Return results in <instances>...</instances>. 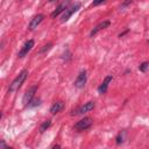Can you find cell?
<instances>
[{"mask_svg":"<svg viewBox=\"0 0 149 149\" xmlns=\"http://www.w3.org/2000/svg\"><path fill=\"white\" fill-rule=\"evenodd\" d=\"M27 77H28V70L23 69V70L16 76V78L10 83V85H9V87H8V92H15V91H17V90L22 86V84H23V81L27 79Z\"/></svg>","mask_w":149,"mask_h":149,"instance_id":"cell-1","label":"cell"},{"mask_svg":"<svg viewBox=\"0 0 149 149\" xmlns=\"http://www.w3.org/2000/svg\"><path fill=\"white\" fill-rule=\"evenodd\" d=\"M94 107H95L94 101H87V102H85L84 105H81L80 107H78L76 111L73 109L72 113H71V115H83V114H85V113L92 111Z\"/></svg>","mask_w":149,"mask_h":149,"instance_id":"cell-2","label":"cell"},{"mask_svg":"<svg viewBox=\"0 0 149 149\" xmlns=\"http://www.w3.org/2000/svg\"><path fill=\"white\" fill-rule=\"evenodd\" d=\"M92 119L90 116H85L83 119H80L73 127V129H76L77 132H83V130H86L88 129L91 126H92Z\"/></svg>","mask_w":149,"mask_h":149,"instance_id":"cell-3","label":"cell"},{"mask_svg":"<svg viewBox=\"0 0 149 149\" xmlns=\"http://www.w3.org/2000/svg\"><path fill=\"white\" fill-rule=\"evenodd\" d=\"M79 8H80V3H79V2H76V3H74V5H72L71 7L66 8V9L63 12V15H62L61 22H66V21L71 17V15H72L73 13H76Z\"/></svg>","mask_w":149,"mask_h":149,"instance_id":"cell-4","label":"cell"},{"mask_svg":"<svg viewBox=\"0 0 149 149\" xmlns=\"http://www.w3.org/2000/svg\"><path fill=\"white\" fill-rule=\"evenodd\" d=\"M36 91H37V86L36 85H34V86H31V87H29L27 91H26V93L23 94V98H22V102H23V106H28V104L31 101V99L34 98V95H35V93H36Z\"/></svg>","mask_w":149,"mask_h":149,"instance_id":"cell-5","label":"cell"},{"mask_svg":"<svg viewBox=\"0 0 149 149\" xmlns=\"http://www.w3.org/2000/svg\"><path fill=\"white\" fill-rule=\"evenodd\" d=\"M86 80H87L86 71H85V70H81V71L79 72V74L77 76V78H76V80H74V83H73V84H74V86H76V87L81 88V87H84V86H85Z\"/></svg>","mask_w":149,"mask_h":149,"instance_id":"cell-6","label":"cell"},{"mask_svg":"<svg viewBox=\"0 0 149 149\" xmlns=\"http://www.w3.org/2000/svg\"><path fill=\"white\" fill-rule=\"evenodd\" d=\"M33 47H34V40H28L24 44H23V47L21 48V50L19 51V54H17V56L20 57V58H22V57H24L31 49H33Z\"/></svg>","mask_w":149,"mask_h":149,"instance_id":"cell-7","label":"cell"},{"mask_svg":"<svg viewBox=\"0 0 149 149\" xmlns=\"http://www.w3.org/2000/svg\"><path fill=\"white\" fill-rule=\"evenodd\" d=\"M43 19H44V15H43V14H37V15H35V16L30 20L29 26H28V29H29V30L36 29V28L38 27V24L43 21Z\"/></svg>","mask_w":149,"mask_h":149,"instance_id":"cell-8","label":"cell"},{"mask_svg":"<svg viewBox=\"0 0 149 149\" xmlns=\"http://www.w3.org/2000/svg\"><path fill=\"white\" fill-rule=\"evenodd\" d=\"M109 24H111V22L108 21V20H106V21H102V22H100L99 24H97L92 30H91V33H90V36L91 37H93L95 34H98L100 30H102V29H105V28H107V27H109Z\"/></svg>","mask_w":149,"mask_h":149,"instance_id":"cell-9","label":"cell"},{"mask_svg":"<svg viewBox=\"0 0 149 149\" xmlns=\"http://www.w3.org/2000/svg\"><path fill=\"white\" fill-rule=\"evenodd\" d=\"M112 79H113L112 76H106V77H105L104 81H102V83L99 85V87H98V92H99L100 94H104V93L107 91L108 85H109V83L112 81Z\"/></svg>","mask_w":149,"mask_h":149,"instance_id":"cell-10","label":"cell"},{"mask_svg":"<svg viewBox=\"0 0 149 149\" xmlns=\"http://www.w3.org/2000/svg\"><path fill=\"white\" fill-rule=\"evenodd\" d=\"M69 3H70L69 1H64V2L59 3V5L56 7V9H55V10L51 13V17H52V19L57 17V16H58L61 13H63V12H64V10L68 8V5H69Z\"/></svg>","mask_w":149,"mask_h":149,"instance_id":"cell-11","label":"cell"},{"mask_svg":"<svg viewBox=\"0 0 149 149\" xmlns=\"http://www.w3.org/2000/svg\"><path fill=\"white\" fill-rule=\"evenodd\" d=\"M63 108H64V102H63V101H56V102H54L52 106L50 107V113H51V114L59 113Z\"/></svg>","mask_w":149,"mask_h":149,"instance_id":"cell-12","label":"cell"},{"mask_svg":"<svg viewBox=\"0 0 149 149\" xmlns=\"http://www.w3.org/2000/svg\"><path fill=\"white\" fill-rule=\"evenodd\" d=\"M50 125H51V120H50V119H48V120L43 121V122H42V125L40 126V133H41V134H42V133H44V132L50 127Z\"/></svg>","mask_w":149,"mask_h":149,"instance_id":"cell-13","label":"cell"},{"mask_svg":"<svg viewBox=\"0 0 149 149\" xmlns=\"http://www.w3.org/2000/svg\"><path fill=\"white\" fill-rule=\"evenodd\" d=\"M40 104H41V99L40 98H33L27 107H35V106H38Z\"/></svg>","mask_w":149,"mask_h":149,"instance_id":"cell-14","label":"cell"},{"mask_svg":"<svg viewBox=\"0 0 149 149\" xmlns=\"http://www.w3.org/2000/svg\"><path fill=\"white\" fill-rule=\"evenodd\" d=\"M148 68H149V62H143V63H141V64H140L139 70H140L141 72H146Z\"/></svg>","mask_w":149,"mask_h":149,"instance_id":"cell-15","label":"cell"},{"mask_svg":"<svg viewBox=\"0 0 149 149\" xmlns=\"http://www.w3.org/2000/svg\"><path fill=\"white\" fill-rule=\"evenodd\" d=\"M51 47H52V43H48V44L43 45V48H42V49L40 50V54H44V52L49 51V50L51 49Z\"/></svg>","mask_w":149,"mask_h":149,"instance_id":"cell-16","label":"cell"},{"mask_svg":"<svg viewBox=\"0 0 149 149\" xmlns=\"http://www.w3.org/2000/svg\"><path fill=\"white\" fill-rule=\"evenodd\" d=\"M123 134H125V132H122V134L120 133V134L116 136V144H120V143L123 142Z\"/></svg>","mask_w":149,"mask_h":149,"instance_id":"cell-17","label":"cell"},{"mask_svg":"<svg viewBox=\"0 0 149 149\" xmlns=\"http://www.w3.org/2000/svg\"><path fill=\"white\" fill-rule=\"evenodd\" d=\"M106 0H93V2L91 3V7H95V6H98V5H100V3H102V2H105Z\"/></svg>","mask_w":149,"mask_h":149,"instance_id":"cell-18","label":"cell"},{"mask_svg":"<svg viewBox=\"0 0 149 149\" xmlns=\"http://www.w3.org/2000/svg\"><path fill=\"white\" fill-rule=\"evenodd\" d=\"M133 2V0H125L123 2H122V5L120 6V8H125V7H127L129 3H132Z\"/></svg>","mask_w":149,"mask_h":149,"instance_id":"cell-19","label":"cell"},{"mask_svg":"<svg viewBox=\"0 0 149 149\" xmlns=\"http://www.w3.org/2000/svg\"><path fill=\"white\" fill-rule=\"evenodd\" d=\"M0 147H1V148H9V147L5 143V141H3V140H1V142H0Z\"/></svg>","mask_w":149,"mask_h":149,"instance_id":"cell-20","label":"cell"},{"mask_svg":"<svg viewBox=\"0 0 149 149\" xmlns=\"http://www.w3.org/2000/svg\"><path fill=\"white\" fill-rule=\"evenodd\" d=\"M52 148H54V149H56V148H61V146H59V144H56V146H54Z\"/></svg>","mask_w":149,"mask_h":149,"instance_id":"cell-21","label":"cell"},{"mask_svg":"<svg viewBox=\"0 0 149 149\" xmlns=\"http://www.w3.org/2000/svg\"><path fill=\"white\" fill-rule=\"evenodd\" d=\"M50 2H55V1H58V0H49Z\"/></svg>","mask_w":149,"mask_h":149,"instance_id":"cell-22","label":"cell"}]
</instances>
